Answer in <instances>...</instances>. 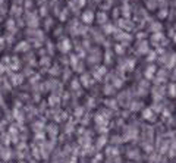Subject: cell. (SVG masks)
<instances>
[{"label": "cell", "mask_w": 176, "mask_h": 163, "mask_svg": "<svg viewBox=\"0 0 176 163\" xmlns=\"http://www.w3.org/2000/svg\"><path fill=\"white\" fill-rule=\"evenodd\" d=\"M25 22H27L28 28H38L40 27V15H38V12H35V11L27 12Z\"/></svg>", "instance_id": "cell-1"}, {"label": "cell", "mask_w": 176, "mask_h": 163, "mask_svg": "<svg viewBox=\"0 0 176 163\" xmlns=\"http://www.w3.org/2000/svg\"><path fill=\"white\" fill-rule=\"evenodd\" d=\"M69 31H70V34L72 35H84L85 33H87V25H84L82 22L79 24L76 19H73L72 22H70V25H69Z\"/></svg>", "instance_id": "cell-2"}, {"label": "cell", "mask_w": 176, "mask_h": 163, "mask_svg": "<svg viewBox=\"0 0 176 163\" xmlns=\"http://www.w3.org/2000/svg\"><path fill=\"white\" fill-rule=\"evenodd\" d=\"M72 41H70V38H68V37H60L59 38V41H57V49H59V52H62V53H69L70 50H72Z\"/></svg>", "instance_id": "cell-3"}, {"label": "cell", "mask_w": 176, "mask_h": 163, "mask_svg": "<svg viewBox=\"0 0 176 163\" xmlns=\"http://www.w3.org/2000/svg\"><path fill=\"white\" fill-rule=\"evenodd\" d=\"M94 21H96V13L91 9H87L81 13V22L84 25H91Z\"/></svg>", "instance_id": "cell-4"}, {"label": "cell", "mask_w": 176, "mask_h": 163, "mask_svg": "<svg viewBox=\"0 0 176 163\" xmlns=\"http://www.w3.org/2000/svg\"><path fill=\"white\" fill-rule=\"evenodd\" d=\"M27 35L31 38H35V40H44V31L38 30V28H27Z\"/></svg>", "instance_id": "cell-5"}, {"label": "cell", "mask_w": 176, "mask_h": 163, "mask_svg": "<svg viewBox=\"0 0 176 163\" xmlns=\"http://www.w3.org/2000/svg\"><path fill=\"white\" fill-rule=\"evenodd\" d=\"M5 28H6V33H11V34H16V31H18V25H16V19L15 18H9V19H6V22H5Z\"/></svg>", "instance_id": "cell-6"}, {"label": "cell", "mask_w": 176, "mask_h": 163, "mask_svg": "<svg viewBox=\"0 0 176 163\" xmlns=\"http://www.w3.org/2000/svg\"><path fill=\"white\" fill-rule=\"evenodd\" d=\"M9 13H11L12 18H22V15H24V6L15 3V5H12V8L9 9Z\"/></svg>", "instance_id": "cell-7"}, {"label": "cell", "mask_w": 176, "mask_h": 163, "mask_svg": "<svg viewBox=\"0 0 176 163\" xmlns=\"http://www.w3.org/2000/svg\"><path fill=\"white\" fill-rule=\"evenodd\" d=\"M115 37H116L119 41H122V44H126V43H129V41L132 40V35H131L129 33H126V31H122V30H119V31L115 34Z\"/></svg>", "instance_id": "cell-8"}, {"label": "cell", "mask_w": 176, "mask_h": 163, "mask_svg": "<svg viewBox=\"0 0 176 163\" xmlns=\"http://www.w3.org/2000/svg\"><path fill=\"white\" fill-rule=\"evenodd\" d=\"M30 49H31V44H30V41H27V40H22V41H19V43L15 46V52H16V53H27Z\"/></svg>", "instance_id": "cell-9"}, {"label": "cell", "mask_w": 176, "mask_h": 163, "mask_svg": "<svg viewBox=\"0 0 176 163\" xmlns=\"http://www.w3.org/2000/svg\"><path fill=\"white\" fill-rule=\"evenodd\" d=\"M96 21H97L100 25H106L107 21H109V15H107V12H104V11L97 12V13H96Z\"/></svg>", "instance_id": "cell-10"}, {"label": "cell", "mask_w": 176, "mask_h": 163, "mask_svg": "<svg viewBox=\"0 0 176 163\" xmlns=\"http://www.w3.org/2000/svg\"><path fill=\"white\" fill-rule=\"evenodd\" d=\"M118 25L122 28V31H126V33L132 30V24H131V21H129V19H125V18L118 19Z\"/></svg>", "instance_id": "cell-11"}, {"label": "cell", "mask_w": 176, "mask_h": 163, "mask_svg": "<svg viewBox=\"0 0 176 163\" xmlns=\"http://www.w3.org/2000/svg\"><path fill=\"white\" fill-rule=\"evenodd\" d=\"M123 2V6H122V15L125 19H129L131 18V6L128 3V0H122Z\"/></svg>", "instance_id": "cell-12"}, {"label": "cell", "mask_w": 176, "mask_h": 163, "mask_svg": "<svg viewBox=\"0 0 176 163\" xmlns=\"http://www.w3.org/2000/svg\"><path fill=\"white\" fill-rule=\"evenodd\" d=\"M79 81H81V84H82L84 87H90V85L93 84V79H91V75H90V74H82Z\"/></svg>", "instance_id": "cell-13"}, {"label": "cell", "mask_w": 176, "mask_h": 163, "mask_svg": "<svg viewBox=\"0 0 176 163\" xmlns=\"http://www.w3.org/2000/svg\"><path fill=\"white\" fill-rule=\"evenodd\" d=\"M103 31H104V34H116L119 30L113 25V24H106V25H103Z\"/></svg>", "instance_id": "cell-14"}, {"label": "cell", "mask_w": 176, "mask_h": 163, "mask_svg": "<svg viewBox=\"0 0 176 163\" xmlns=\"http://www.w3.org/2000/svg\"><path fill=\"white\" fill-rule=\"evenodd\" d=\"M69 8H62V12H60V15L57 16L59 18V21L60 22H66L68 21V18H69Z\"/></svg>", "instance_id": "cell-15"}, {"label": "cell", "mask_w": 176, "mask_h": 163, "mask_svg": "<svg viewBox=\"0 0 176 163\" xmlns=\"http://www.w3.org/2000/svg\"><path fill=\"white\" fill-rule=\"evenodd\" d=\"M19 66H21V62H19V59H18L16 56L11 57V63H9V68H11V69H13V71H16V69H19Z\"/></svg>", "instance_id": "cell-16"}, {"label": "cell", "mask_w": 176, "mask_h": 163, "mask_svg": "<svg viewBox=\"0 0 176 163\" xmlns=\"http://www.w3.org/2000/svg\"><path fill=\"white\" fill-rule=\"evenodd\" d=\"M106 71H107V69H106L104 66H97L96 71H94V77H96L97 79H101V77L106 74Z\"/></svg>", "instance_id": "cell-17"}, {"label": "cell", "mask_w": 176, "mask_h": 163, "mask_svg": "<svg viewBox=\"0 0 176 163\" xmlns=\"http://www.w3.org/2000/svg\"><path fill=\"white\" fill-rule=\"evenodd\" d=\"M51 28H53V18H51V16H47L46 21H44V31L47 33V31H50Z\"/></svg>", "instance_id": "cell-18"}, {"label": "cell", "mask_w": 176, "mask_h": 163, "mask_svg": "<svg viewBox=\"0 0 176 163\" xmlns=\"http://www.w3.org/2000/svg\"><path fill=\"white\" fill-rule=\"evenodd\" d=\"M38 15H40V18H47V16H49V6H47V5L41 6V8L38 9Z\"/></svg>", "instance_id": "cell-19"}, {"label": "cell", "mask_w": 176, "mask_h": 163, "mask_svg": "<svg viewBox=\"0 0 176 163\" xmlns=\"http://www.w3.org/2000/svg\"><path fill=\"white\" fill-rule=\"evenodd\" d=\"M50 63H51L50 56H41V59H40V65H41V66H44V68H50Z\"/></svg>", "instance_id": "cell-20"}, {"label": "cell", "mask_w": 176, "mask_h": 163, "mask_svg": "<svg viewBox=\"0 0 176 163\" xmlns=\"http://www.w3.org/2000/svg\"><path fill=\"white\" fill-rule=\"evenodd\" d=\"M161 28H163V25H161L160 22H154V24H151L150 31H151V33H161Z\"/></svg>", "instance_id": "cell-21"}, {"label": "cell", "mask_w": 176, "mask_h": 163, "mask_svg": "<svg viewBox=\"0 0 176 163\" xmlns=\"http://www.w3.org/2000/svg\"><path fill=\"white\" fill-rule=\"evenodd\" d=\"M46 49H47V55H49V56H53V53H54V44H53L50 40L46 43Z\"/></svg>", "instance_id": "cell-22"}, {"label": "cell", "mask_w": 176, "mask_h": 163, "mask_svg": "<svg viewBox=\"0 0 176 163\" xmlns=\"http://www.w3.org/2000/svg\"><path fill=\"white\" fill-rule=\"evenodd\" d=\"M138 52H139V53H147V52H148V43H147V41H141V43H139V47H138Z\"/></svg>", "instance_id": "cell-23"}, {"label": "cell", "mask_w": 176, "mask_h": 163, "mask_svg": "<svg viewBox=\"0 0 176 163\" xmlns=\"http://www.w3.org/2000/svg\"><path fill=\"white\" fill-rule=\"evenodd\" d=\"M69 60H70V66H72V68H75V66L79 63V57H78L76 55H70Z\"/></svg>", "instance_id": "cell-24"}, {"label": "cell", "mask_w": 176, "mask_h": 163, "mask_svg": "<svg viewBox=\"0 0 176 163\" xmlns=\"http://www.w3.org/2000/svg\"><path fill=\"white\" fill-rule=\"evenodd\" d=\"M154 72H156V68H154V66H148V68L145 69V77L150 79V78H153Z\"/></svg>", "instance_id": "cell-25"}, {"label": "cell", "mask_w": 176, "mask_h": 163, "mask_svg": "<svg viewBox=\"0 0 176 163\" xmlns=\"http://www.w3.org/2000/svg\"><path fill=\"white\" fill-rule=\"evenodd\" d=\"M72 2L78 6V9H82V8H85V5H87L88 0H72Z\"/></svg>", "instance_id": "cell-26"}, {"label": "cell", "mask_w": 176, "mask_h": 163, "mask_svg": "<svg viewBox=\"0 0 176 163\" xmlns=\"http://www.w3.org/2000/svg\"><path fill=\"white\" fill-rule=\"evenodd\" d=\"M142 113H144V118H145V119H150V120H153V119H154V116H153V112H151V109H145V110H144Z\"/></svg>", "instance_id": "cell-27"}, {"label": "cell", "mask_w": 176, "mask_h": 163, "mask_svg": "<svg viewBox=\"0 0 176 163\" xmlns=\"http://www.w3.org/2000/svg\"><path fill=\"white\" fill-rule=\"evenodd\" d=\"M161 38H163V34H161V33H154L151 40H153V43H157V41H160Z\"/></svg>", "instance_id": "cell-28"}, {"label": "cell", "mask_w": 176, "mask_h": 163, "mask_svg": "<svg viewBox=\"0 0 176 163\" xmlns=\"http://www.w3.org/2000/svg\"><path fill=\"white\" fill-rule=\"evenodd\" d=\"M115 50H116V53H118V55H123V53H125V49H123V44H116V47H115Z\"/></svg>", "instance_id": "cell-29"}, {"label": "cell", "mask_w": 176, "mask_h": 163, "mask_svg": "<svg viewBox=\"0 0 176 163\" xmlns=\"http://www.w3.org/2000/svg\"><path fill=\"white\" fill-rule=\"evenodd\" d=\"M49 103H50L51 106H57V103H59V99H57L56 96H51V97L49 99Z\"/></svg>", "instance_id": "cell-30"}, {"label": "cell", "mask_w": 176, "mask_h": 163, "mask_svg": "<svg viewBox=\"0 0 176 163\" xmlns=\"http://www.w3.org/2000/svg\"><path fill=\"white\" fill-rule=\"evenodd\" d=\"M32 8V0H25V3H24V9H27L28 12L31 11Z\"/></svg>", "instance_id": "cell-31"}, {"label": "cell", "mask_w": 176, "mask_h": 163, "mask_svg": "<svg viewBox=\"0 0 176 163\" xmlns=\"http://www.w3.org/2000/svg\"><path fill=\"white\" fill-rule=\"evenodd\" d=\"M167 16V9L164 8V9H161V11H158V18L160 19H164Z\"/></svg>", "instance_id": "cell-32"}, {"label": "cell", "mask_w": 176, "mask_h": 163, "mask_svg": "<svg viewBox=\"0 0 176 163\" xmlns=\"http://www.w3.org/2000/svg\"><path fill=\"white\" fill-rule=\"evenodd\" d=\"M145 3H147V8H148V9H154V8H156V2H154V0H147Z\"/></svg>", "instance_id": "cell-33"}, {"label": "cell", "mask_w": 176, "mask_h": 163, "mask_svg": "<svg viewBox=\"0 0 176 163\" xmlns=\"http://www.w3.org/2000/svg\"><path fill=\"white\" fill-rule=\"evenodd\" d=\"M154 59H156V52H150L148 56H147V60H148V62H153Z\"/></svg>", "instance_id": "cell-34"}, {"label": "cell", "mask_w": 176, "mask_h": 163, "mask_svg": "<svg viewBox=\"0 0 176 163\" xmlns=\"http://www.w3.org/2000/svg\"><path fill=\"white\" fill-rule=\"evenodd\" d=\"M62 33H63V28H62V27H57V28L54 30V33H53V35H56V37H59V35H60Z\"/></svg>", "instance_id": "cell-35"}, {"label": "cell", "mask_w": 176, "mask_h": 163, "mask_svg": "<svg viewBox=\"0 0 176 163\" xmlns=\"http://www.w3.org/2000/svg\"><path fill=\"white\" fill-rule=\"evenodd\" d=\"M169 94H170V96H175V94H176V85L172 84V85L169 87Z\"/></svg>", "instance_id": "cell-36"}, {"label": "cell", "mask_w": 176, "mask_h": 163, "mask_svg": "<svg viewBox=\"0 0 176 163\" xmlns=\"http://www.w3.org/2000/svg\"><path fill=\"white\" fill-rule=\"evenodd\" d=\"M35 2H37V6H38V8H41V6L47 5V0H35Z\"/></svg>", "instance_id": "cell-37"}, {"label": "cell", "mask_w": 176, "mask_h": 163, "mask_svg": "<svg viewBox=\"0 0 176 163\" xmlns=\"http://www.w3.org/2000/svg\"><path fill=\"white\" fill-rule=\"evenodd\" d=\"M72 88H73V90H78V88H79V81L73 79V81H72Z\"/></svg>", "instance_id": "cell-38"}, {"label": "cell", "mask_w": 176, "mask_h": 163, "mask_svg": "<svg viewBox=\"0 0 176 163\" xmlns=\"http://www.w3.org/2000/svg\"><path fill=\"white\" fill-rule=\"evenodd\" d=\"M104 142H106V138H104V137H101V138L99 140L97 145H99V147H103V145H104Z\"/></svg>", "instance_id": "cell-39"}, {"label": "cell", "mask_w": 176, "mask_h": 163, "mask_svg": "<svg viewBox=\"0 0 176 163\" xmlns=\"http://www.w3.org/2000/svg\"><path fill=\"white\" fill-rule=\"evenodd\" d=\"M5 43H6V40H5V37H0V50H2V49L5 47Z\"/></svg>", "instance_id": "cell-40"}, {"label": "cell", "mask_w": 176, "mask_h": 163, "mask_svg": "<svg viewBox=\"0 0 176 163\" xmlns=\"http://www.w3.org/2000/svg\"><path fill=\"white\" fill-rule=\"evenodd\" d=\"M82 44H84V47H85V49H87V47L90 49V41H88V40H84V41H82Z\"/></svg>", "instance_id": "cell-41"}, {"label": "cell", "mask_w": 176, "mask_h": 163, "mask_svg": "<svg viewBox=\"0 0 176 163\" xmlns=\"http://www.w3.org/2000/svg\"><path fill=\"white\" fill-rule=\"evenodd\" d=\"M106 62H107V63L110 62V50H107V52H106Z\"/></svg>", "instance_id": "cell-42"}, {"label": "cell", "mask_w": 176, "mask_h": 163, "mask_svg": "<svg viewBox=\"0 0 176 163\" xmlns=\"http://www.w3.org/2000/svg\"><path fill=\"white\" fill-rule=\"evenodd\" d=\"M57 72H59L57 66H53V69H50V74H57Z\"/></svg>", "instance_id": "cell-43"}, {"label": "cell", "mask_w": 176, "mask_h": 163, "mask_svg": "<svg viewBox=\"0 0 176 163\" xmlns=\"http://www.w3.org/2000/svg\"><path fill=\"white\" fill-rule=\"evenodd\" d=\"M5 69H6V68H5V65H3V63H0V74H2Z\"/></svg>", "instance_id": "cell-44"}, {"label": "cell", "mask_w": 176, "mask_h": 163, "mask_svg": "<svg viewBox=\"0 0 176 163\" xmlns=\"http://www.w3.org/2000/svg\"><path fill=\"white\" fill-rule=\"evenodd\" d=\"M173 40H175V43H176V35H173Z\"/></svg>", "instance_id": "cell-45"}]
</instances>
